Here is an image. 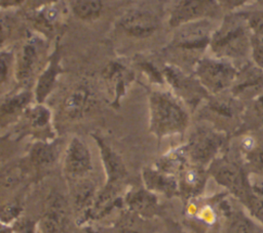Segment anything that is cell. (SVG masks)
<instances>
[{
    "mask_svg": "<svg viewBox=\"0 0 263 233\" xmlns=\"http://www.w3.org/2000/svg\"><path fill=\"white\" fill-rule=\"evenodd\" d=\"M221 1L229 9H235V8H239L243 5H246L251 0H221Z\"/></svg>",
    "mask_w": 263,
    "mask_h": 233,
    "instance_id": "e575fe53",
    "label": "cell"
},
{
    "mask_svg": "<svg viewBox=\"0 0 263 233\" xmlns=\"http://www.w3.org/2000/svg\"><path fill=\"white\" fill-rule=\"evenodd\" d=\"M68 183L73 209L77 215V223L78 225L84 224L98 194L97 187L87 177L68 181Z\"/></svg>",
    "mask_w": 263,
    "mask_h": 233,
    "instance_id": "5bb4252c",
    "label": "cell"
},
{
    "mask_svg": "<svg viewBox=\"0 0 263 233\" xmlns=\"http://www.w3.org/2000/svg\"><path fill=\"white\" fill-rule=\"evenodd\" d=\"M148 104L149 131L158 140L186 131L190 116L185 104L173 91L153 90Z\"/></svg>",
    "mask_w": 263,
    "mask_h": 233,
    "instance_id": "6da1fadb",
    "label": "cell"
},
{
    "mask_svg": "<svg viewBox=\"0 0 263 233\" xmlns=\"http://www.w3.org/2000/svg\"><path fill=\"white\" fill-rule=\"evenodd\" d=\"M208 174L204 167L190 163L179 176L180 194L189 198L197 196L204 188Z\"/></svg>",
    "mask_w": 263,
    "mask_h": 233,
    "instance_id": "7402d4cb",
    "label": "cell"
},
{
    "mask_svg": "<svg viewBox=\"0 0 263 233\" xmlns=\"http://www.w3.org/2000/svg\"><path fill=\"white\" fill-rule=\"evenodd\" d=\"M23 211V206L18 201L12 200L2 204L1 207V224L5 226H11L16 222Z\"/></svg>",
    "mask_w": 263,
    "mask_h": 233,
    "instance_id": "4316f807",
    "label": "cell"
},
{
    "mask_svg": "<svg viewBox=\"0 0 263 233\" xmlns=\"http://www.w3.org/2000/svg\"><path fill=\"white\" fill-rule=\"evenodd\" d=\"M253 33L243 15L226 16L212 35L209 48L213 56L230 61H241L251 57Z\"/></svg>",
    "mask_w": 263,
    "mask_h": 233,
    "instance_id": "7a4b0ae2",
    "label": "cell"
},
{
    "mask_svg": "<svg viewBox=\"0 0 263 233\" xmlns=\"http://www.w3.org/2000/svg\"><path fill=\"white\" fill-rule=\"evenodd\" d=\"M159 18L147 10H130L125 13L118 23L119 28L125 34L135 38H148L159 28Z\"/></svg>",
    "mask_w": 263,
    "mask_h": 233,
    "instance_id": "4fadbf2b",
    "label": "cell"
},
{
    "mask_svg": "<svg viewBox=\"0 0 263 233\" xmlns=\"http://www.w3.org/2000/svg\"><path fill=\"white\" fill-rule=\"evenodd\" d=\"M254 36H263V9L243 13Z\"/></svg>",
    "mask_w": 263,
    "mask_h": 233,
    "instance_id": "83f0119b",
    "label": "cell"
},
{
    "mask_svg": "<svg viewBox=\"0 0 263 233\" xmlns=\"http://www.w3.org/2000/svg\"><path fill=\"white\" fill-rule=\"evenodd\" d=\"M130 73L121 64L113 63L109 65V67L107 68V72L105 73V79L113 90L114 105L118 104L120 96L124 94L125 89L130 81Z\"/></svg>",
    "mask_w": 263,
    "mask_h": 233,
    "instance_id": "cb8c5ba5",
    "label": "cell"
},
{
    "mask_svg": "<svg viewBox=\"0 0 263 233\" xmlns=\"http://www.w3.org/2000/svg\"><path fill=\"white\" fill-rule=\"evenodd\" d=\"M22 116L31 131L44 135L45 140H54L51 111L44 104L35 103L31 105Z\"/></svg>",
    "mask_w": 263,
    "mask_h": 233,
    "instance_id": "d6986e66",
    "label": "cell"
},
{
    "mask_svg": "<svg viewBox=\"0 0 263 233\" xmlns=\"http://www.w3.org/2000/svg\"><path fill=\"white\" fill-rule=\"evenodd\" d=\"M37 228V223L30 219L20 218L11 226V233H35Z\"/></svg>",
    "mask_w": 263,
    "mask_h": 233,
    "instance_id": "f546056e",
    "label": "cell"
},
{
    "mask_svg": "<svg viewBox=\"0 0 263 233\" xmlns=\"http://www.w3.org/2000/svg\"><path fill=\"white\" fill-rule=\"evenodd\" d=\"M164 80L172 87L173 92L184 103L196 107L209 93L196 79L189 77L175 67H165L163 70Z\"/></svg>",
    "mask_w": 263,
    "mask_h": 233,
    "instance_id": "52a82bcc",
    "label": "cell"
},
{
    "mask_svg": "<svg viewBox=\"0 0 263 233\" xmlns=\"http://www.w3.org/2000/svg\"><path fill=\"white\" fill-rule=\"evenodd\" d=\"M234 98L246 95L251 100L263 92V70L253 62L238 70L236 79L232 85Z\"/></svg>",
    "mask_w": 263,
    "mask_h": 233,
    "instance_id": "2e32d148",
    "label": "cell"
},
{
    "mask_svg": "<svg viewBox=\"0 0 263 233\" xmlns=\"http://www.w3.org/2000/svg\"><path fill=\"white\" fill-rule=\"evenodd\" d=\"M222 233H257L254 223L242 212L227 210Z\"/></svg>",
    "mask_w": 263,
    "mask_h": 233,
    "instance_id": "d4e9b609",
    "label": "cell"
},
{
    "mask_svg": "<svg viewBox=\"0 0 263 233\" xmlns=\"http://www.w3.org/2000/svg\"><path fill=\"white\" fill-rule=\"evenodd\" d=\"M174 37V47L182 50H200L210 46L215 31L210 20H200L184 24L178 28Z\"/></svg>",
    "mask_w": 263,
    "mask_h": 233,
    "instance_id": "ba28073f",
    "label": "cell"
},
{
    "mask_svg": "<svg viewBox=\"0 0 263 233\" xmlns=\"http://www.w3.org/2000/svg\"><path fill=\"white\" fill-rule=\"evenodd\" d=\"M219 11V4L215 0H181L170 15V26L178 28L184 24L210 20Z\"/></svg>",
    "mask_w": 263,
    "mask_h": 233,
    "instance_id": "9c48e42d",
    "label": "cell"
},
{
    "mask_svg": "<svg viewBox=\"0 0 263 233\" xmlns=\"http://www.w3.org/2000/svg\"><path fill=\"white\" fill-rule=\"evenodd\" d=\"M21 178V171L18 169L16 170H10V171H3L2 178H1V183L3 188L10 189L11 187L15 186Z\"/></svg>",
    "mask_w": 263,
    "mask_h": 233,
    "instance_id": "d6a6232c",
    "label": "cell"
},
{
    "mask_svg": "<svg viewBox=\"0 0 263 233\" xmlns=\"http://www.w3.org/2000/svg\"><path fill=\"white\" fill-rule=\"evenodd\" d=\"M91 170L92 159L88 146L80 138L72 137L63 157V172L67 181L86 178Z\"/></svg>",
    "mask_w": 263,
    "mask_h": 233,
    "instance_id": "8992f818",
    "label": "cell"
},
{
    "mask_svg": "<svg viewBox=\"0 0 263 233\" xmlns=\"http://www.w3.org/2000/svg\"><path fill=\"white\" fill-rule=\"evenodd\" d=\"M209 167V174L219 185L226 188L236 198L248 204L251 196L250 183L242 169L236 163L225 158H217Z\"/></svg>",
    "mask_w": 263,
    "mask_h": 233,
    "instance_id": "5b68a950",
    "label": "cell"
},
{
    "mask_svg": "<svg viewBox=\"0 0 263 233\" xmlns=\"http://www.w3.org/2000/svg\"><path fill=\"white\" fill-rule=\"evenodd\" d=\"M25 0H1L2 7H10V6H16L21 3H23Z\"/></svg>",
    "mask_w": 263,
    "mask_h": 233,
    "instance_id": "d590c367",
    "label": "cell"
},
{
    "mask_svg": "<svg viewBox=\"0 0 263 233\" xmlns=\"http://www.w3.org/2000/svg\"><path fill=\"white\" fill-rule=\"evenodd\" d=\"M35 101L34 92L28 89H22L8 94L1 103V118L2 120L10 119L18 115H23L25 111Z\"/></svg>",
    "mask_w": 263,
    "mask_h": 233,
    "instance_id": "603a6c76",
    "label": "cell"
},
{
    "mask_svg": "<svg viewBox=\"0 0 263 233\" xmlns=\"http://www.w3.org/2000/svg\"><path fill=\"white\" fill-rule=\"evenodd\" d=\"M60 156V144L55 140H38L28 151V160L38 169L51 167Z\"/></svg>",
    "mask_w": 263,
    "mask_h": 233,
    "instance_id": "44dd1931",
    "label": "cell"
},
{
    "mask_svg": "<svg viewBox=\"0 0 263 233\" xmlns=\"http://www.w3.org/2000/svg\"><path fill=\"white\" fill-rule=\"evenodd\" d=\"M98 100L93 90L86 84H78L65 96L62 103V112L72 121L86 117L97 106Z\"/></svg>",
    "mask_w": 263,
    "mask_h": 233,
    "instance_id": "7c38bea8",
    "label": "cell"
},
{
    "mask_svg": "<svg viewBox=\"0 0 263 233\" xmlns=\"http://www.w3.org/2000/svg\"><path fill=\"white\" fill-rule=\"evenodd\" d=\"M226 140L227 134L224 130L214 126H200L194 130L184 147L192 164L205 167L218 158Z\"/></svg>",
    "mask_w": 263,
    "mask_h": 233,
    "instance_id": "277c9868",
    "label": "cell"
},
{
    "mask_svg": "<svg viewBox=\"0 0 263 233\" xmlns=\"http://www.w3.org/2000/svg\"><path fill=\"white\" fill-rule=\"evenodd\" d=\"M123 203L132 213L143 218L153 217L159 210L156 193L146 188L126 192L123 196Z\"/></svg>",
    "mask_w": 263,
    "mask_h": 233,
    "instance_id": "ac0fdd59",
    "label": "cell"
},
{
    "mask_svg": "<svg viewBox=\"0 0 263 233\" xmlns=\"http://www.w3.org/2000/svg\"><path fill=\"white\" fill-rule=\"evenodd\" d=\"M73 13L82 21L98 18L103 10L101 0H74L71 5Z\"/></svg>",
    "mask_w": 263,
    "mask_h": 233,
    "instance_id": "484cf974",
    "label": "cell"
},
{
    "mask_svg": "<svg viewBox=\"0 0 263 233\" xmlns=\"http://www.w3.org/2000/svg\"><path fill=\"white\" fill-rule=\"evenodd\" d=\"M251 60L257 67L263 70V36L253 35Z\"/></svg>",
    "mask_w": 263,
    "mask_h": 233,
    "instance_id": "f1b7e54d",
    "label": "cell"
},
{
    "mask_svg": "<svg viewBox=\"0 0 263 233\" xmlns=\"http://www.w3.org/2000/svg\"><path fill=\"white\" fill-rule=\"evenodd\" d=\"M251 112L256 122H263V92L252 100Z\"/></svg>",
    "mask_w": 263,
    "mask_h": 233,
    "instance_id": "1f68e13d",
    "label": "cell"
},
{
    "mask_svg": "<svg viewBox=\"0 0 263 233\" xmlns=\"http://www.w3.org/2000/svg\"><path fill=\"white\" fill-rule=\"evenodd\" d=\"M142 180L144 187L156 194L161 193L168 197L180 194L179 177L164 172L155 165L142 170Z\"/></svg>",
    "mask_w": 263,
    "mask_h": 233,
    "instance_id": "e0dca14e",
    "label": "cell"
},
{
    "mask_svg": "<svg viewBox=\"0 0 263 233\" xmlns=\"http://www.w3.org/2000/svg\"><path fill=\"white\" fill-rule=\"evenodd\" d=\"M237 72L234 63L213 55L199 59L194 66V76L212 95L221 94L231 88Z\"/></svg>",
    "mask_w": 263,
    "mask_h": 233,
    "instance_id": "3957f363",
    "label": "cell"
},
{
    "mask_svg": "<svg viewBox=\"0 0 263 233\" xmlns=\"http://www.w3.org/2000/svg\"><path fill=\"white\" fill-rule=\"evenodd\" d=\"M13 55L9 51L1 52V83L2 85L6 82L8 78V74L10 72V68L12 67Z\"/></svg>",
    "mask_w": 263,
    "mask_h": 233,
    "instance_id": "4dcf8cb0",
    "label": "cell"
},
{
    "mask_svg": "<svg viewBox=\"0 0 263 233\" xmlns=\"http://www.w3.org/2000/svg\"><path fill=\"white\" fill-rule=\"evenodd\" d=\"M78 230L76 233H103L101 229L96 228L95 226H92L91 224L88 223H84V224H80L78 225Z\"/></svg>",
    "mask_w": 263,
    "mask_h": 233,
    "instance_id": "836d02e7",
    "label": "cell"
},
{
    "mask_svg": "<svg viewBox=\"0 0 263 233\" xmlns=\"http://www.w3.org/2000/svg\"><path fill=\"white\" fill-rule=\"evenodd\" d=\"M39 61V48L36 40L27 41L22 47L14 66V75L18 83L27 84L35 73Z\"/></svg>",
    "mask_w": 263,
    "mask_h": 233,
    "instance_id": "ffe728a7",
    "label": "cell"
},
{
    "mask_svg": "<svg viewBox=\"0 0 263 233\" xmlns=\"http://www.w3.org/2000/svg\"><path fill=\"white\" fill-rule=\"evenodd\" d=\"M100 151L101 162L105 173V186L118 187L128 176L127 168L122 157L100 134L91 133Z\"/></svg>",
    "mask_w": 263,
    "mask_h": 233,
    "instance_id": "30bf717a",
    "label": "cell"
},
{
    "mask_svg": "<svg viewBox=\"0 0 263 233\" xmlns=\"http://www.w3.org/2000/svg\"><path fill=\"white\" fill-rule=\"evenodd\" d=\"M69 222V203L63 194L52 191L44 205L40 220L43 233H64Z\"/></svg>",
    "mask_w": 263,
    "mask_h": 233,
    "instance_id": "8fae6325",
    "label": "cell"
},
{
    "mask_svg": "<svg viewBox=\"0 0 263 233\" xmlns=\"http://www.w3.org/2000/svg\"><path fill=\"white\" fill-rule=\"evenodd\" d=\"M63 73V68L61 64V54L59 47H55L52 52L47 65L38 75L34 88L35 103L44 104L48 95L53 90L55 83Z\"/></svg>",
    "mask_w": 263,
    "mask_h": 233,
    "instance_id": "9a60e30c",
    "label": "cell"
}]
</instances>
